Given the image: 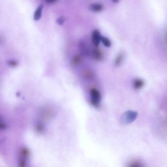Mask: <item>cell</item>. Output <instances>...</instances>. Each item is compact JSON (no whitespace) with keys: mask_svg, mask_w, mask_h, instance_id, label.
Segmentation results:
<instances>
[{"mask_svg":"<svg viewBox=\"0 0 167 167\" xmlns=\"http://www.w3.org/2000/svg\"><path fill=\"white\" fill-rule=\"evenodd\" d=\"M123 58H124V54H123V52H120L115 59V62H114L115 66H119L123 60Z\"/></svg>","mask_w":167,"mask_h":167,"instance_id":"30bf717a","label":"cell"},{"mask_svg":"<svg viewBox=\"0 0 167 167\" xmlns=\"http://www.w3.org/2000/svg\"><path fill=\"white\" fill-rule=\"evenodd\" d=\"M7 63L11 67H15V66H17V64H18V62L17 61L14 60H10L7 62Z\"/></svg>","mask_w":167,"mask_h":167,"instance_id":"9a60e30c","label":"cell"},{"mask_svg":"<svg viewBox=\"0 0 167 167\" xmlns=\"http://www.w3.org/2000/svg\"><path fill=\"white\" fill-rule=\"evenodd\" d=\"M127 167H144L143 164L138 160H134L130 162Z\"/></svg>","mask_w":167,"mask_h":167,"instance_id":"8fae6325","label":"cell"},{"mask_svg":"<svg viewBox=\"0 0 167 167\" xmlns=\"http://www.w3.org/2000/svg\"><path fill=\"white\" fill-rule=\"evenodd\" d=\"M94 59L97 61H101L103 58V54H102L101 51L99 49H95L92 53Z\"/></svg>","mask_w":167,"mask_h":167,"instance_id":"8992f818","label":"cell"},{"mask_svg":"<svg viewBox=\"0 0 167 167\" xmlns=\"http://www.w3.org/2000/svg\"><path fill=\"white\" fill-rule=\"evenodd\" d=\"M101 41L103 42V45L106 47H110L111 45V41L107 37L102 36Z\"/></svg>","mask_w":167,"mask_h":167,"instance_id":"7c38bea8","label":"cell"},{"mask_svg":"<svg viewBox=\"0 0 167 167\" xmlns=\"http://www.w3.org/2000/svg\"><path fill=\"white\" fill-rule=\"evenodd\" d=\"M43 127L42 125H36V127L37 131L39 132L40 133L41 132H42L43 130Z\"/></svg>","mask_w":167,"mask_h":167,"instance_id":"2e32d148","label":"cell"},{"mask_svg":"<svg viewBox=\"0 0 167 167\" xmlns=\"http://www.w3.org/2000/svg\"><path fill=\"white\" fill-rule=\"evenodd\" d=\"M91 104L93 106L98 107L101 101V96L100 91L96 88H92L90 90Z\"/></svg>","mask_w":167,"mask_h":167,"instance_id":"7a4b0ae2","label":"cell"},{"mask_svg":"<svg viewBox=\"0 0 167 167\" xmlns=\"http://www.w3.org/2000/svg\"><path fill=\"white\" fill-rule=\"evenodd\" d=\"M144 85V81L141 79H135L133 81V86L135 89H140Z\"/></svg>","mask_w":167,"mask_h":167,"instance_id":"ba28073f","label":"cell"},{"mask_svg":"<svg viewBox=\"0 0 167 167\" xmlns=\"http://www.w3.org/2000/svg\"><path fill=\"white\" fill-rule=\"evenodd\" d=\"M103 5L101 3H92L89 5L90 9L94 12H100L103 10Z\"/></svg>","mask_w":167,"mask_h":167,"instance_id":"5b68a950","label":"cell"},{"mask_svg":"<svg viewBox=\"0 0 167 167\" xmlns=\"http://www.w3.org/2000/svg\"><path fill=\"white\" fill-rule=\"evenodd\" d=\"M82 75L83 77L85 78H90L93 77L94 74L92 71L90 70H86L83 72Z\"/></svg>","mask_w":167,"mask_h":167,"instance_id":"4fadbf2b","label":"cell"},{"mask_svg":"<svg viewBox=\"0 0 167 167\" xmlns=\"http://www.w3.org/2000/svg\"><path fill=\"white\" fill-rule=\"evenodd\" d=\"M64 21H65V18H64L63 16H61L60 17H58L57 20H56V22L59 25H62L64 23Z\"/></svg>","mask_w":167,"mask_h":167,"instance_id":"5bb4252c","label":"cell"},{"mask_svg":"<svg viewBox=\"0 0 167 167\" xmlns=\"http://www.w3.org/2000/svg\"><path fill=\"white\" fill-rule=\"evenodd\" d=\"M82 59V56L81 54H77L76 55L74 58H73L72 62V64L74 67L78 65L79 63L81 62Z\"/></svg>","mask_w":167,"mask_h":167,"instance_id":"9c48e42d","label":"cell"},{"mask_svg":"<svg viewBox=\"0 0 167 167\" xmlns=\"http://www.w3.org/2000/svg\"><path fill=\"white\" fill-rule=\"evenodd\" d=\"M138 116V113L136 111L128 110L123 114L121 118V123L123 125H127L134 121Z\"/></svg>","mask_w":167,"mask_h":167,"instance_id":"6da1fadb","label":"cell"},{"mask_svg":"<svg viewBox=\"0 0 167 167\" xmlns=\"http://www.w3.org/2000/svg\"><path fill=\"white\" fill-rule=\"evenodd\" d=\"M101 37L102 36H101L99 30H93L92 34V41L95 47H97L99 46L100 42L101 40Z\"/></svg>","mask_w":167,"mask_h":167,"instance_id":"277c9868","label":"cell"},{"mask_svg":"<svg viewBox=\"0 0 167 167\" xmlns=\"http://www.w3.org/2000/svg\"><path fill=\"white\" fill-rule=\"evenodd\" d=\"M29 155V152L27 149L23 148L21 150L20 153L21 160L19 162V167H26V159Z\"/></svg>","mask_w":167,"mask_h":167,"instance_id":"3957f363","label":"cell"},{"mask_svg":"<svg viewBox=\"0 0 167 167\" xmlns=\"http://www.w3.org/2000/svg\"><path fill=\"white\" fill-rule=\"evenodd\" d=\"M42 5H40L37 7V9H36L34 13V19L35 20H38L40 18L42 15V11L43 9Z\"/></svg>","mask_w":167,"mask_h":167,"instance_id":"52a82bcc","label":"cell"},{"mask_svg":"<svg viewBox=\"0 0 167 167\" xmlns=\"http://www.w3.org/2000/svg\"><path fill=\"white\" fill-rule=\"evenodd\" d=\"M56 1H55V0H48V1H46V3H56Z\"/></svg>","mask_w":167,"mask_h":167,"instance_id":"e0dca14e","label":"cell"}]
</instances>
